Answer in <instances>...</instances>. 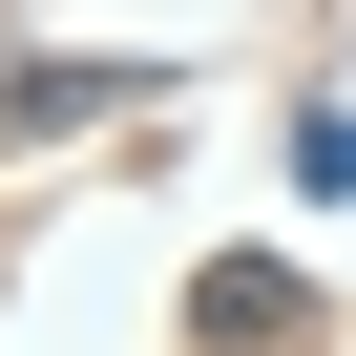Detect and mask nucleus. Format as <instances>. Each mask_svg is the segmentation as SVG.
I'll use <instances>...</instances> for the list:
<instances>
[{"instance_id":"nucleus-1","label":"nucleus","mask_w":356,"mask_h":356,"mask_svg":"<svg viewBox=\"0 0 356 356\" xmlns=\"http://www.w3.org/2000/svg\"><path fill=\"white\" fill-rule=\"evenodd\" d=\"M293 314H314V273H293V252H231V273H210V335H231V356H273Z\"/></svg>"},{"instance_id":"nucleus-2","label":"nucleus","mask_w":356,"mask_h":356,"mask_svg":"<svg viewBox=\"0 0 356 356\" xmlns=\"http://www.w3.org/2000/svg\"><path fill=\"white\" fill-rule=\"evenodd\" d=\"M293 189H314V210L356 189V105H314V126H293Z\"/></svg>"}]
</instances>
